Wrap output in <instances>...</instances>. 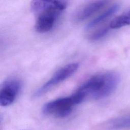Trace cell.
Returning a JSON list of instances; mask_svg holds the SVG:
<instances>
[{
  "mask_svg": "<svg viewBox=\"0 0 130 130\" xmlns=\"http://www.w3.org/2000/svg\"><path fill=\"white\" fill-rule=\"evenodd\" d=\"M66 5L63 0H32L30 8L36 16L43 13H60L66 9Z\"/></svg>",
  "mask_w": 130,
  "mask_h": 130,
  "instance_id": "cell-5",
  "label": "cell"
},
{
  "mask_svg": "<svg viewBox=\"0 0 130 130\" xmlns=\"http://www.w3.org/2000/svg\"><path fill=\"white\" fill-rule=\"evenodd\" d=\"M130 25V9L114 18L109 23L111 29H117Z\"/></svg>",
  "mask_w": 130,
  "mask_h": 130,
  "instance_id": "cell-10",
  "label": "cell"
},
{
  "mask_svg": "<svg viewBox=\"0 0 130 130\" xmlns=\"http://www.w3.org/2000/svg\"><path fill=\"white\" fill-rule=\"evenodd\" d=\"M110 29L109 24L108 25L102 26L96 29H95L90 35L88 36V39L92 41L98 40L104 37L108 32Z\"/></svg>",
  "mask_w": 130,
  "mask_h": 130,
  "instance_id": "cell-11",
  "label": "cell"
},
{
  "mask_svg": "<svg viewBox=\"0 0 130 130\" xmlns=\"http://www.w3.org/2000/svg\"><path fill=\"white\" fill-rule=\"evenodd\" d=\"M120 81L119 74L114 71L98 73L86 80L76 91L83 100L86 99L100 100L111 95Z\"/></svg>",
  "mask_w": 130,
  "mask_h": 130,
  "instance_id": "cell-1",
  "label": "cell"
},
{
  "mask_svg": "<svg viewBox=\"0 0 130 130\" xmlns=\"http://www.w3.org/2000/svg\"><path fill=\"white\" fill-rule=\"evenodd\" d=\"M106 126L108 128L114 130L130 128V114L110 120Z\"/></svg>",
  "mask_w": 130,
  "mask_h": 130,
  "instance_id": "cell-9",
  "label": "cell"
},
{
  "mask_svg": "<svg viewBox=\"0 0 130 130\" xmlns=\"http://www.w3.org/2000/svg\"><path fill=\"white\" fill-rule=\"evenodd\" d=\"M60 13L56 12L44 13L36 15L35 29L40 33L50 30L53 27Z\"/></svg>",
  "mask_w": 130,
  "mask_h": 130,
  "instance_id": "cell-7",
  "label": "cell"
},
{
  "mask_svg": "<svg viewBox=\"0 0 130 130\" xmlns=\"http://www.w3.org/2000/svg\"><path fill=\"white\" fill-rule=\"evenodd\" d=\"M119 9V5L118 3H113L109 6L97 17L91 20L86 26V30L91 29L99 24L105 21L111 15L114 14Z\"/></svg>",
  "mask_w": 130,
  "mask_h": 130,
  "instance_id": "cell-8",
  "label": "cell"
},
{
  "mask_svg": "<svg viewBox=\"0 0 130 130\" xmlns=\"http://www.w3.org/2000/svg\"><path fill=\"white\" fill-rule=\"evenodd\" d=\"M78 68V63H71L62 67L35 92L34 96L36 98L42 96L53 87L71 76L76 72Z\"/></svg>",
  "mask_w": 130,
  "mask_h": 130,
  "instance_id": "cell-3",
  "label": "cell"
},
{
  "mask_svg": "<svg viewBox=\"0 0 130 130\" xmlns=\"http://www.w3.org/2000/svg\"><path fill=\"white\" fill-rule=\"evenodd\" d=\"M21 88V83L19 79L11 78L6 80L1 89V106L6 107L13 103L19 94Z\"/></svg>",
  "mask_w": 130,
  "mask_h": 130,
  "instance_id": "cell-4",
  "label": "cell"
},
{
  "mask_svg": "<svg viewBox=\"0 0 130 130\" xmlns=\"http://www.w3.org/2000/svg\"><path fill=\"white\" fill-rule=\"evenodd\" d=\"M112 0H96L83 6L74 14L73 19L76 22L83 21L105 7L109 6Z\"/></svg>",
  "mask_w": 130,
  "mask_h": 130,
  "instance_id": "cell-6",
  "label": "cell"
},
{
  "mask_svg": "<svg viewBox=\"0 0 130 130\" xmlns=\"http://www.w3.org/2000/svg\"><path fill=\"white\" fill-rule=\"evenodd\" d=\"M82 101L75 92L73 95L50 101L44 105L43 112L46 115L62 118L69 115L73 108Z\"/></svg>",
  "mask_w": 130,
  "mask_h": 130,
  "instance_id": "cell-2",
  "label": "cell"
}]
</instances>
